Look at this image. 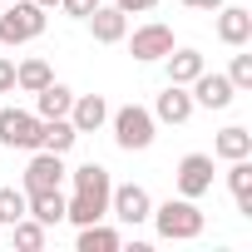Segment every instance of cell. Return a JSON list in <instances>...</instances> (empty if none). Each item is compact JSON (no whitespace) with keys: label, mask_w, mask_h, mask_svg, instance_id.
I'll return each instance as SVG.
<instances>
[{"label":"cell","mask_w":252,"mask_h":252,"mask_svg":"<svg viewBox=\"0 0 252 252\" xmlns=\"http://www.w3.org/2000/svg\"><path fill=\"white\" fill-rule=\"evenodd\" d=\"M74 198H64V222L84 227V222H104L109 218V193H114V178L104 163H79L74 173Z\"/></svg>","instance_id":"obj_1"},{"label":"cell","mask_w":252,"mask_h":252,"mask_svg":"<svg viewBox=\"0 0 252 252\" xmlns=\"http://www.w3.org/2000/svg\"><path fill=\"white\" fill-rule=\"evenodd\" d=\"M154 227H158V237H168V242H193V237H203V213H198V198H168V203H158L154 213Z\"/></svg>","instance_id":"obj_2"},{"label":"cell","mask_w":252,"mask_h":252,"mask_svg":"<svg viewBox=\"0 0 252 252\" xmlns=\"http://www.w3.org/2000/svg\"><path fill=\"white\" fill-rule=\"evenodd\" d=\"M109 124H114V144H119L124 154H144V149L158 139V119H154V109H144V104L114 109Z\"/></svg>","instance_id":"obj_3"},{"label":"cell","mask_w":252,"mask_h":252,"mask_svg":"<svg viewBox=\"0 0 252 252\" xmlns=\"http://www.w3.org/2000/svg\"><path fill=\"white\" fill-rule=\"evenodd\" d=\"M50 10L35 0H5V15H0V45H30L45 35Z\"/></svg>","instance_id":"obj_4"},{"label":"cell","mask_w":252,"mask_h":252,"mask_svg":"<svg viewBox=\"0 0 252 252\" xmlns=\"http://www.w3.org/2000/svg\"><path fill=\"white\" fill-rule=\"evenodd\" d=\"M0 144L5 149H40V114L35 109H0Z\"/></svg>","instance_id":"obj_5"},{"label":"cell","mask_w":252,"mask_h":252,"mask_svg":"<svg viewBox=\"0 0 252 252\" xmlns=\"http://www.w3.org/2000/svg\"><path fill=\"white\" fill-rule=\"evenodd\" d=\"M64 178H69L64 154L35 149V154H30V163H25V198H30V193H50V188H60Z\"/></svg>","instance_id":"obj_6"},{"label":"cell","mask_w":252,"mask_h":252,"mask_svg":"<svg viewBox=\"0 0 252 252\" xmlns=\"http://www.w3.org/2000/svg\"><path fill=\"white\" fill-rule=\"evenodd\" d=\"M109 213H114L119 222L139 227V222H149V213H154V198H149V188H144V183H119V188L109 193Z\"/></svg>","instance_id":"obj_7"},{"label":"cell","mask_w":252,"mask_h":252,"mask_svg":"<svg viewBox=\"0 0 252 252\" xmlns=\"http://www.w3.org/2000/svg\"><path fill=\"white\" fill-rule=\"evenodd\" d=\"M124 40H129V55H134L139 64H158V60L173 50V30H168V25H158V20L139 25L134 35H124Z\"/></svg>","instance_id":"obj_8"},{"label":"cell","mask_w":252,"mask_h":252,"mask_svg":"<svg viewBox=\"0 0 252 252\" xmlns=\"http://www.w3.org/2000/svg\"><path fill=\"white\" fill-rule=\"evenodd\" d=\"M173 178H178V193H183V198L213 193V154H183Z\"/></svg>","instance_id":"obj_9"},{"label":"cell","mask_w":252,"mask_h":252,"mask_svg":"<svg viewBox=\"0 0 252 252\" xmlns=\"http://www.w3.org/2000/svg\"><path fill=\"white\" fill-rule=\"evenodd\" d=\"M188 94H193V104H198V109H227V104L237 99L232 79H227V74H208V69L188 84Z\"/></svg>","instance_id":"obj_10"},{"label":"cell","mask_w":252,"mask_h":252,"mask_svg":"<svg viewBox=\"0 0 252 252\" xmlns=\"http://www.w3.org/2000/svg\"><path fill=\"white\" fill-rule=\"evenodd\" d=\"M213 15H218V40H222L227 50H242V45L252 40V10H242V5H218Z\"/></svg>","instance_id":"obj_11"},{"label":"cell","mask_w":252,"mask_h":252,"mask_svg":"<svg viewBox=\"0 0 252 252\" xmlns=\"http://www.w3.org/2000/svg\"><path fill=\"white\" fill-rule=\"evenodd\" d=\"M89 35L99 45H119L124 35H129V15H124L119 5H94L89 10Z\"/></svg>","instance_id":"obj_12"},{"label":"cell","mask_w":252,"mask_h":252,"mask_svg":"<svg viewBox=\"0 0 252 252\" xmlns=\"http://www.w3.org/2000/svg\"><path fill=\"white\" fill-rule=\"evenodd\" d=\"M193 94H188V84H168L163 94H158V104H154V119L158 124H188L193 119Z\"/></svg>","instance_id":"obj_13"},{"label":"cell","mask_w":252,"mask_h":252,"mask_svg":"<svg viewBox=\"0 0 252 252\" xmlns=\"http://www.w3.org/2000/svg\"><path fill=\"white\" fill-rule=\"evenodd\" d=\"M69 124H74L79 134L104 129V124H109V104H104V94H74V104H69Z\"/></svg>","instance_id":"obj_14"},{"label":"cell","mask_w":252,"mask_h":252,"mask_svg":"<svg viewBox=\"0 0 252 252\" xmlns=\"http://www.w3.org/2000/svg\"><path fill=\"white\" fill-rule=\"evenodd\" d=\"M163 64H168V84H193V79L208 69V64H203V55H198V50H188V45H183V50L173 45V50L163 55Z\"/></svg>","instance_id":"obj_15"},{"label":"cell","mask_w":252,"mask_h":252,"mask_svg":"<svg viewBox=\"0 0 252 252\" xmlns=\"http://www.w3.org/2000/svg\"><path fill=\"white\" fill-rule=\"evenodd\" d=\"M79 144V129L69 124V114L64 119H40V149H50V154H69Z\"/></svg>","instance_id":"obj_16"},{"label":"cell","mask_w":252,"mask_h":252,"mask_svg":"<svg viewBox=\"0 0 252 252\" xmlns=\"http://www.w3.org/2000/svg\"><path fill=\"white\" fill-rule=\"evenodd\" d=\"M69 104H74V89H69V84H60V79H50V84L35 94V114H40V119H64V114H69Z\"/></svg>","instance_id":"obj_17"},{"label":"cell","mask_w":252,"mask_h":252,"mask_svg":"<svg viewBox=\"0 0 252 252\" xmlns=\"http://www.w3.org/2000/svg\"><path fill=\"white\" fill-rule=\"evenodd\" d=\"M227 193H232L237 213L252 218V158H232L227 163Z\"/></svg>","instance_id":"obj_18"},{"label":"cell","mask_w":252,"mask_h":252,"mask_svg":"<svg viewBox=\"0 0 252 252\" xmlns=\"http://www.w3.org/2000/svg\"><path fill=\"white\" fill-rule=\"evenodd\" d=\"M213 158H222V163H232V158H252V134L242 129V124L222 129V134L213 139Z\"/></svg>","instance_id":"obj_19"},{"label":"cell","mask_w":252,"mask_h":252,"mask_svg":"<svg viewBox=\"0 0 252 252\" xmlns=\"http://www.w3.org/2000/svg\"><path fill=\"white\" fill-rule=\"evenodd\" d=\"M74 247H79V252H119V247H124V237H119L114 227H104V222H84Z\"/></svg>","instance_id":"obj_20"},{"label":"cell","mask_w":252,"mask_h":252,"mask_svg":"<svg viewBox=\"0 0 252 252\" xmlns=\"http://www.w3.org/2000/svg\"><path fill=\"white\" fill-rule=\"evenodd\" d=\"M50 79H55V69L45 60H20L15 64V89H25V94H40Z\"/></svg>","instance_id":"obj_21"},{"label":"cell","mask_w":252,"mask_h":252,"mask_svg":"<svg viewBox=\"0 0 252 252\" xmlns=\"http://www.w3.org/2000/svg\"><path fill=\"white\" fill-rule=\"evenodd\" d=\"M30 218H40L45 227L64 222V193H60V188H50V193H30Z\"/></svg>","instance_id":"obj_22"},{"label":"cell","mask_w":252,"mask_h":252,"mask_svg":"<svg viewBox=\"0 0 252 252\" xmlns=\"http://www.w3.org/2000/svg\"><path fill=\"white\" fill-rule=\"evenodd\" d=\"M10 237H15V247H20V252H40V247H45V222L25 213L20 222H10Z\"/></svg>","instance_id":"obj_23"},{"label":"cell","mask_w":252,"mask_h":252,"mask_svg":"<svg viewBox=\"0 0 252 252\" xmlns=\"http://www.w3.org/2000/svg\"><path fill=\"white\" fill-rule=\"evenodd\" d=\"M30 213V198H25V188H0V222H20Z\"/></svg>","instance_id":"obj_24"},{"label":"cell","mask_w":252,"mask_h":252,"mask_svg":"<svg viewBox=\"0 0 252 252\" xmlns=\"http://www.w3.org/2000/svg\"><path fill=\"white\" fill-rule=\"evenodd\" d=\"M227 79H232V89H237V94H247V89H252V55H232Z\"/></svg>","instance_id":"obj_25"},{"label":"cell","mask_w":252,"mask_h":252,"mask_svg":"<svg viewBox=\"0 0 252 252\" xmlns=\"http://www.w3.org/2000/svg\"><path fill=\"white\" fill-rule=\"evenodd\" d=\"M99 5V0H60V10L69 15V20H89V10Z\"/></svg>","instance_id":"obj_26"},{"label":"cell","mask_w":252,"mask_h":252,"mask_svg":"<svg viewBox=\"0 0 252 252\" xmlns=\"http://www.w3.org/2000/svg\"><path fill=\"white\" fill-rule=\"evenodd\" d=\"M10 89H15V60L0 55V94H10Z\"/></svg>","instance_id":"obj_27"},{"label":"cell","mask_w":252,"mask_h":252,"mask_svg":"<svg viewBox=\"0 0 252 252\" xmlns=\"http://www.w3.org/2000/svg\"><path fill=\"white\" fill-rule=\"evenodd\" d=\"M114 5L124 10V15H144V10H154L158 0H114Z\"/></svg>","instance_id":"obj_28"},{"label":"cell","mask_w":252,"mask_h":252,"mask_svg":"<svg viewBox=\"0 0 252 252\" xmlns=\"http://www.w3.org/2000/svg\"><path fill=\"white\" fill-rule=\"evenodd\" d=\"M178 5H188V10H218V5H227V0H178Z\"/></svg>","instance_id":"obj_29"},{"label":"cell","mask_w":252,"mask_h":252,"mask_svg":"<svg viewBox=\"0 0 252 252\" xmlns=\"http://www.w3.org/2000/svg\"><path fill=\"white\" fill-rule=\"evenodd\" d=\"M35 5H45V10H60V0H35Z\"/></svg>","instance_id":"obj_30"}]
</instances>
